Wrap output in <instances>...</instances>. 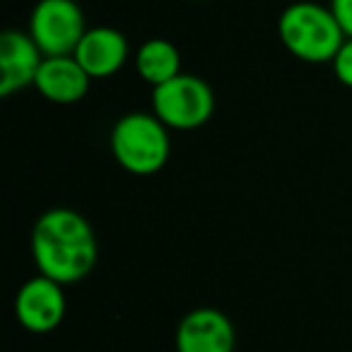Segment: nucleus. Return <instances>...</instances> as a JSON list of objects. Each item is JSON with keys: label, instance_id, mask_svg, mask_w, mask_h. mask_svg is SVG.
<instances>
[{"label": "nucleus", "instance_id": "obj_3", "mask_svg": "<svg viewBox=\"0 0 352 352\" xmlns=\"http://www.w3.org/2000/svg\"><path fill=\"white\" fill-rule=\"evenodd\" d=\"M111 155L123 171L133 176H152L164 169L171 155L169 128L147 111L123 113L111 128Z\"/></svg>", "mask_w": 352, "mask_h": 352}, {"label": "nucleus", "instance_id": "obj_13", "mask_svg": "<svg viewBox=\"0 0 352 352\" xmlns=\"http://www.w3.org/2000/svg\"><path fill=\"white\" fill-rule=\"evenodd\" d=\"M331 10L340 22L347 39H352V0H331Z\"/></svg>", "mask_w": 352, "mask_h": 352}, {"label": "nucleus", "instance_id": "obj_12", "mask_svg": "<svg viewBox=\"0 0 352 352\" xmlns=\"http://www.w3.org/2000/svg\"><path fill=\"white\" fill-rule=\"evenodd\" d=\"M331 65L338 82L352 89V39H345V44L340 46V51L336 54Z\"/></svg>", "mask_w": 352, "mask_h": 352}, {"label": "nucleus", "instance_id": "obj_11", "mask_svg": "<svg viewBox=\"0 0 352 352\" xmlns=\"http://www.w3.org/2000/svg\"><path fill=\"white\" fill-rule=\"evenodd\" d=\"M135 70L155 89L182 75V54L169 39H147L135 51Z\"/></svg>", "mask_w": 352, "mask_h": 352}, {"label": "nucleus", "instance_id": "obj_10", "mask_svg": "<svg viewBox=\"0 0 352 352\" xmlns=\"http://www.w3.org/2000/svg\"><path fill=\"white\" fill-rule=\"evenodd\" d=\"M89 78L85 73L82 65L75 60V56H51L44 58L39 73H36L34 87L39 94L51 104L58 107H68V104H78L89 92Z\"/></svg>", "mask_w": 352, "mask_h": 352}, {"label": "nucleus", "instance_id": "obj_6", "mask_svg": "<svg viewBox=\"0 0 352 352\" xmlns=\"http://www.w3.org/2000/svg\"><path fill=\"white\" fill-rule=\"evenodd\" d=\"M63 287L65 285L56 283L41 273L27 280L15 297V316L20 326L30 333H36V336H46V333L56 331L68 311Z\"/></svg>", "mask_w": 352, "mask_h": 352}, {"label": "nucleus", "instance_id": "obj_5", "mask_svg": "<svg viewBox=\"0 0 352 352\" xmlns=\"http://www.w3.org/2000/svg\"><path fill=\"white\" fill-rule=\"evenodd\" d=\"M30 36L44 58L73 56L85 36V12L78 0H39L30 15Z\"/></svg>", "mask_w": 352, "mask_h": 352}, {"label": "nucleus", "instance_id": "obj_14", "mask_svg": "<svg viewBox=\"0 0 352 352\" xmlns=\"http://www.w3.org/2000/svg\"><path fill=\"white\" fill-rule=\"evenodd\" d=\"M188 3H206V0H188Z\"/></svg>", "mask_w": 352, "mask_h": 352}, {"label": "nucleus", "instance_id": "obj_2", "mask_svg": "<svg viewBox=\"0 0 352 352\" xmlns=\"http://www.w3.org/2000/svg\"><path fill=\"white\" fill-rule=\"evenodd\" d=\"M278 36L294 58L311 65L333 63L347 39L331 6L314 0H297L285 8L278 20Z\"/></svg>", "mask_w": 352, "mask_h": 352}, {"label": "nucleus", "instance_id": "obj_4", "mask_svg": "<svg viewBox=\"0 0 352 352\" xmlns=\"http://www.w3.org/2000/svg\"><path fill=\"white\" fill-rule=\"evenodd\" d=\"M152 113L169 131H196L215 113V92L203 78L182 73L152 89Z\"/></svg>", "mask_w": 352, "mask_h": 352}, {"label": "nucleus", "instance_id": "obj_7", "mask_svg": "<svg viewBox=\"0 0 352 352\" xmlns=\"http://www.w3.org/2000/svg\"><path fill=\"white\" fill-rule=\"evenodd\" d=\"M174 345L176 352H234V323L220 309H193L179 321Z\"/></svg>", "mask_w": 352, "mask_h": 352}, {"label": "nucleus", "instance_id": "obj_8", "mask_svg": "<svg viewBox=\"0 0 352 352\" xmlns=\"http://www.w3.org/2000/svg\"><path fill=\"white\" fill-rule=\"evenodd\" d=\"M44 54L30 32L8 30L0 34V97L8 99L25 87H34Z\"/></svg>", "mask_w": 352, "mask_h": 352}, {"label": "nucleus", "instance_id": "obj_1", "mask_svg": "<svg viewBox=\"0 0 352 352\" xmlns=\"http://www.w3.org/2000/svg\"><path fill=\"white\" fill-rule=\"evenodd\" d=\"M32 258L41 275L60 285L85 280L99 258V244L87 217L73 208L41 212L32 230Z\"/></svg>", "mask_w": 352, "mask_h": 352}, {"label": "nucleus", "instance_id": "obj_9", "mask_svg": "<svg viewBox=\"0 0 352 352\" xmlns=\"http://www.w3.org/2000/svg\"><path fill=\"white\" fill-rule=\"evenodd\" d=\"M131 46L116 27H92L75 49V60L92 80H107L128 63Z\"/></svg>", "mask_w": 352, "mask_h": 352}]
</instances>
